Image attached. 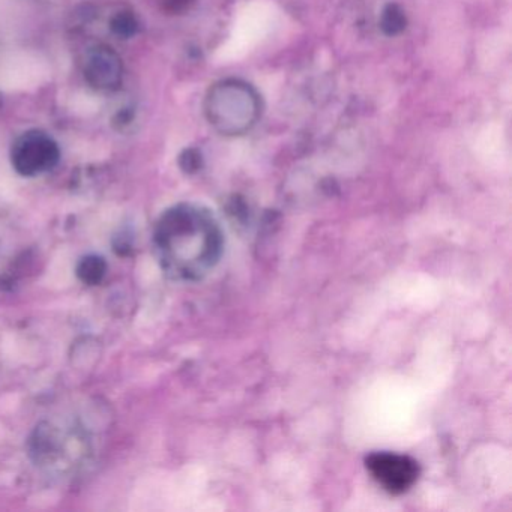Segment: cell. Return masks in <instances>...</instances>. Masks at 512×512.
Listing matches in <instances>:
<instances>
[{
    "mask_svg": "<svg viewBox=\"0 0 512 512\" xmlns=\"http://www.w3.org/2000/svg\"><path fill=\"white\" fill-rule=\"evenodd\" d=\"M164 271L179 281H199L220 262L224 236L217 218L202 206L179 205L161 217L155 233Z\"/></svg>",
    "mask_w": 512,
    "mask_h": 512,
    "instance_id": "obj_1",
    "label": "cell"
},
{
    "mask_svg": "<svg viewBox=\"0 0 512 512\" xmlns=\"http://www.w3.org/2000/svg\"><path fill=\"white\" fill-rule=\"evenodd\" d=\"M205 115L212 128L223 136H244L262 116V98L244 80H221L206 95Z\"/></svg>",
    "mask_w": 512,
    "mask_h": 512,
    "instance_id": "obj_2",
    "label": "cell"
},
{
    "mask_svg": "<svg viewBox=\"0 0 512 512\" xmlns=\"http://www.w3.org/2000/svg\"><path fill=\"white\" fill-rule=\"evenodd\" d=\"M371 478L391 494H403L418 481V461L397 452H373L365 460Z\"/></svg>",
    "mask_w": 512,
    "mask_h": 512,
    "instance_id": "obj_3",
    "label": "cell"
},
{
    "mask_svg": "<svg viewBox=\"0 0 512 512\" xmlns=\"http://www.w3.org/2000/svg\"><path fill=\"white\" fill-rule=\"evenodd\" d=\"M59 160V148L52 137L41 131H29L13 146V164L25 176L40 175Z\"/></svg>",
    "mask_w": 512,
    "mask_h": 512,
    "instance_id": "obj_4",
    "label": "cell"
},
{
    "mask_svg": "<svg viewBox=\"0 0 512 512\" xmlns=\"http://www.w3.org/2000/svg\"><path fill=\"white\" fill-rule=\"evenodd\" d=\"M85 73L95 88L113 89L121 83V61L112 50L97 49L89 55Z\"/></svg>",
    "mask_w": 512,
    "mask_h": 512,
    "instance_id": "obj_5",
    "label": "cell"
},
{
    "mask_svg": "<svg viewBox=\"0 0 512 512\" xmlns=\"http://www.w3.org/2000/svg\"><path fill=\"white\" fill-rule=\"evenodd\" d=\"M407 20L404 11L398 5L391 4L383 10L380 17V29L388 37H395L406 29Z\"/></svg>",
    "mask_w": 512,
    "mask_h": 512,
    "instance_id": "obj_6",
    "label": "cell"
}]
</instances>
